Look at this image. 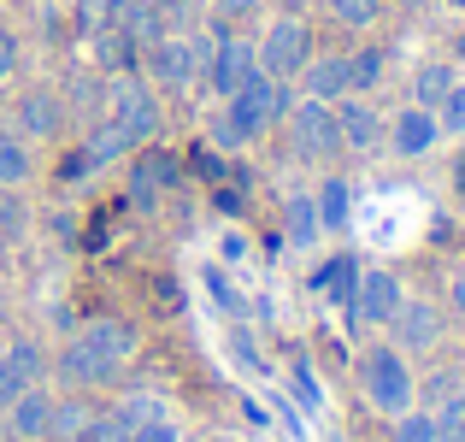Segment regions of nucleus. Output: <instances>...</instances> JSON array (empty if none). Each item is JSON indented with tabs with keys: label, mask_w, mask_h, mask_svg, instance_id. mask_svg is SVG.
I'll use <instances>...</instances> for the list:
<instances>
[{
	"label": "nucleus",
	"mask_w": 465,
	"mask_h": 442,
	"mask_svg": "<svg viewBox=\"0 0 465 442\" xmlns=\"http://www.w3.org/2000/svg\"><path fill=\"white\" fill-rule=\"evenodd\" d=\"M289 106H295V83L260 71V77H248L230 101H218V113L206 118V142H213L218 154H248V147L277 136V125L289 118Z\"/></svg>",
	"instance_id": "f257e3e1"
},
{
	"label": "nucleus",
	"mask_w": 465,
	"mask_h": 442,
	"mask_svg": "<svg viewBox=\"0 0 465 442\" xmlns=\"http://www.w3.org/2000/svg\"><path fill=\"white\" fill-rule=\"evenodd\" d=\"M353 389H360V401L371 413L395 419V413H407L419 401V372H412V360L389 337H371L353 354Z\"/></svg>",
	"instance_id": "f03ea898"
},
{
	"label": "nucleus",
	"mask_w": 465,
	"mask_h": 442,
	"mask_svg": "<svg viewBox=\"0 0 465 442\" xmlns=\"http://www.w3.org/2000/svg\"><path fill=\"white\" fill-rule=\"evenodd\" d=\"M206 54H213V35L206 30H171L142 54V77L159 95H194L206 77Z\"/></svg>",
	"instance_id": "7ed1b4c3"
},
{
	"label": "nucleus",
	"mask_w": 465,
	"mask_h": 442,
	"mask_svg": "<svg viewBox=\"0 0 465 442\" xmlns=\"http://www.w3.org/2000/svg\"><path fill=\"white\" fill-rule=\"evenodd\" d=\"M277 136H283L289 159H301V166H336L341 159V130H336V106L324 101H307V95H295V106H289V118L277 125Z\"/></svg>",
	"instance_id": "20e7f679"
},
{
	"label": "nucleus",
	"mask_w": 465,
	"mask_h": 442,
	"mask_svg": "<svg viewBox=\"0 0 465 442\" xmlns=\"http://www.w3.org/2000/svg\"><path fill=\"white\" fill-rule=\"evenodd\" d=\"M312 54H318V30H312V18H301V12H277V18H265L260 35H253V59H260L265 77L295 83Z\"/></svg>",
	"instance_id": "39448f33"
},
{
	"label": "nucleus",
	"mask_w": 465,
	"mask_h": 442,
	"mask_svg": "<svg viewBox=\"0 0 465 442\" xmlns=\"http://www.w3.org/2000/svg\"><path fill=\"white\" fill-rule=\"evenodd\" d=\"M106 118L124 125L136 147L159 142V130H165V95L142 71H118V77H106Z\"/></svg>",
	"instance_id": "423d86ee"
},
{
	"label": "nucleus",
	"mask_w": 465,
	"mask_h": 442,
	"mask_svg": "<svg viewBox=\"0 0 465 442\" xmlns=\"http://www.w3.org/2000/svg\"><path fill=\"white\" fill-rule=\"evenodd\" d=\"M401 301H407V284H401L389 266H360L353 295H348V325L360 330V337H371V330H383L389 318H395Z\"/></svg>",
	"instance_id": "0eeeda50"
},
{
	"label": "nucleus",
	"mask_w": 465,
	"mask_h": 442,
	"mask_svg": "<svg viewBox=\"0 0 465 442\" xmlns=\"http://www.w3.org/2000/svg\"><path fill=\"white\" fill-rule=\"evenodd\" d=\"M383 337L395 342L407 360H419V354H436L448 337V313L442 301H430V295H407V301L395 306V318L383 325Z\"/></svg>",
	"instance_id": "6e6552de"
},
{
	"label": "nucleus",
	"mask_w": 465,
	"mask_h": 442,
	"mask_svg": "<svg viewBox=\"0 0 465 442\" xmlns=\"http://www.w3.org/2000/svg\"><path fill=\"white\" fill-rule=\"evenodd\" d=\"M183 183V159L171 154V147L159 142H142L136 154H130V177H124V195L136 213H153L159 201H165V189H177Z\"/></svg>",
	"instance_id": "1a4fd4ad"
},
{
	"label": "nucleus",
	"mask_w": 465,
	"mask_h": 442,
	"mask_svg": "<svg viewBox=\"0 0 465 442\" xmlns=\"http://www.w3.org/2000/svg\"><path fill=\"white\" fill-rule=\"evenodd\" d=\"M12 130H18L24 142H65V130H71L65 95H59L54 83H30V89L12 101Z\"/></svg>",
	"instance_id": "9d476101"
},
{
	"label": "nucleus",
	"mask_w": 465,
	"mask_h": 442,
	"mask_svg": "<svg viewBox=\"0 0 465 442\" xmlns=\"http://www.w3.org/2000/svg\"><path fill=\"white\" fill-rule=\"evenodd\" d=\"M47 377H54L59 389H77V396H101V389H118V377H124V372H118L113 360H101L83 337H71L65 348H54Z\"/></svg>",
	"instance_id": "9b49d317"
},
{
	"label": "nucleus",
	"mask_w": 465,
	"mask_h": 442,
	"mask_svg": "<svg viewBox=\"0 0 465 442\" xmlns=\"http://www.w3.org/2000/svg\"><path fill=\"white\" fill-rule=\"evenodd\" d=\"M336 130H341V154L353 159H377L389 136V113L371 101V95H341L336 101Z\"/></svg>",
	"instance_id": "f8f14e48"
},
{
	"label": "nucleus",
	"mask_w": 465,
	"mask_h": 442,
	"mask_svg": "<svg viewBox=\"0 0 465 442\" xmlns=\"http://www.w3.org/2000/svg\"><path fill=\"white\" fill-rule=\"evenodd\" d=\"M248 77H260V59H253V42L248 35H213V54H206V77L201 89L213 95V101H230V95L242 89Z\"/></svg>",
	"instance_id": "ddd939ff"
},
{
	"label": "nucleus",
	"mask_w": 465,
	"mask_h": 442,
	"mask_svg": "<svg viewBox=\"0 0 465 442\" xmlns=\"http://www.w3.org/2000/svg\"><path fill=\"white\" fill-rule=\"evenodd\" d=\"M442 142H448V136H442V125H436V113H430V106L401 101L395 113H389L383 154H395V159H407V166H419V159H430Z\"/></svg>",
	"instance_id": "4468645a"
},
{
	"label": "nucleus",
	"mask_w": 465,
	"mask_h": 442,
	"mask_svg": "<svg viewBox=\"0 0 465 442\" xmlns=\"http://www.w3.org/2000/svg\"><path fill=\"white\" fill-rule=\"evenodd\" d=\"M77 337L89 342L101 360H113L118 372H124V366L142 354V325H136V318H124V313H89Z\"/></svg>",
	"instance_id": "2eb2a0df"
},
{
	"label": "nucleus",
	"mask_w": 465,
	"mask_h": 442,
	"mask_svg": "<svg viewBox=\"0 0 465 442\" xmlns=\"http://www.w3.org/2000/svg\"><path fill=\"white\" fill-rule=\"evenodd\" d=\"M324 242V225H318V206H312V189H289L277 201V236L272 248H295V254H312Z\"/></svg>",
	"instance_id": "dca6fc26"
},
{
	"label": "nucleus",
	"mask_w": 465,
	"mask_h": 442,
	"mask_svg": "<svg viewBox=\"0 0 465 442\" xmlns=\"http://www.w3.org/2000/svg\"><path fill=\"white\" fill-rule=\"evenodd\" d=\"M295 95H307V101H324L336 106L341 95H348V47H318V54L301 65L295 77Z\"/></svg>",
	"instance_id": "f3484780"
},
{
	"label": "nucleus",
	"mask_w": 465,
	"mask_h": 442,
	"mask_svg": "<svg viewBox=\"0 0 465 442\" xmlns=\"http://www.w3.org/2000/svg\"><path fill=\"white\" fill-rule=\"evenodd\" d=\"M136 154V142H130V130L124 125H113V118H94L89 130H83V142H77V159H83V171H106V166H118V159H130Z\"/></svg>",
	"instance_id": "a211bd4d"
},
{
	"label": "nucleus",
	"mask_w": 465,
	"mask_h": 442,
	"mask_svg": "<svg viewBox=\"0 0 465 442\" xmlns=\"http://www.w3.org/2000/svg\"><path fill=\"white\" fill-rule=\"evenodd\" d=\"M312 206H318L324 236H348V230H353V183L341 177V171L324 166V177L312 183Z\"/></svg>",
	"instance_id": "6ab92c4d"
},
{
	"label": "nucleus",
	"mask_w": 465,
	"mask_h": 442,
	"mask_svg": "<svg viewBox=\"0 0 465 442\" xmlns=\"http://www.w3.org/2000/svg\"><path fill=\"white\" fill-rule=\"evenodd\" d=\"M47 419H54V389H47V384H30L6 407V437L12 442H47Z\"/></svg>",
	"instance_id": "aec40b11"
},
{
	"label": "nucleus",
	"mask_w": 465,
	"mask_h": 442,
	"mask_svg": "<svg viewBox=\"0 0 465 442\" xmlns=\"http://www.w3.org/2000/svg\"><path fill=\"white\" fill-rule=\"evenodd\" d=\"M454 83H460V65H454L448 54L419 59V65H412V77H407V101H412V106H430V113H436V106H442V95L454 89Z\"/></svg>",
	"instance_id": "412c9836"
},
{
	"label": "nucleus",
	"mask_w": 465,
	"mask_h": 442,
	"mask_svg": "<svg viewBox=\"0 0 465 442\" xmlns=\"http://www.w3.org/2000/svg\"><path fill=\"white\" fill-rule=\"evenodd\" d=\"M42 159H35V142H24L12 125H0V189H30Z\"/></svg>",
	"instance_id": "4be33fe9"
},
{
	"label": "nucleus",
	"mask_w": 465,
	"mask_h": 442,
	"mask_svg": "<svg viewBox=\"0 0 465 442\" xmlns=\"http://www.w3.org/2000/svg\"><path fill=\"white\" fill-rule=\"evenodd\" d=\"M94 396H77V389H65V396H54V419H47V442H83L94 425Z\"/></svg>",
	"instance_id": "5701e85b"
},
{
	"label": "nucleus",
	"mask_w": 465,
	"mask_h": 442,
	"mask_svg": "<svg viewBox=\"0 0 465 442\" xmlns=\"http://www.w3.org/2000/svg\"><path fill=\"white\" fill-rule=\"evenodd\" d=\"M106 413H113L124 431H136V425H153V419H165V413H177V407H171L159 389H130V384H124L113 401H106Z\"/></svg>",
	"instance_id": "b1692460"
},
{
	"label": "nucleus",
	"mask_w": 465,
	"mask_h": 442,
	"mask_svg": "<svg viewBox=\"0 0 465 442\" xmlns=\"http://www.w3.org/2000/svg\"><path fill=\"white\" fill-rule=\"evenodd\" d=\"M383 77H389V47H377V42L348 47V95H377Z\"/></svg>",
	"instance_id": "393cba45"
},
{
	"label": "nucleus",
	"mask_w": 465,
	"mask_h": 442,
	"mask_svg": "<svg viewBox=\"0 0 465 442\" xmlns=\"http://www.w3.org/2000/svg\"><path fill=\"white\" fill-rule=\"evenodd\" d=\"M353 277H360V260H353V254H330L324 266H312L307 289L318 295V301H341V306H348V295H353Z\"/></svg>",
	"instance_id": "a878e982"
},
{
	"label": "nucleus",
	"mask_w": 465,
	"mask_h": 442,
	"mask_svg": "<svg viewBox=\"0 0 465 442\" xmlns=\"http://www.w3.org/2000/svg\"><path fill=\"white\" fill-rule=\"evenodd\" d=\"M0 354H6L12 366H18L30 384H47V366H54V348H47L42 337H30V330H12V337H0Z\"/></svg>",
	"instance_id": "bb28decb"
},
{
	"label": "nucleus",
	"mask_w": 465,
	"mask_h": 442,
	"mask_svg": "<svg viewBox=\"0 0 465 442\" xmlns=\"http://www.w3.org/2000/svg\"><path fill=\"white\" fill-rule=\"evenodd\" d=\"M318 6H324V18L336 24V30L371 35L377 24H383V6H389V0H318Z\"/></svg>",
	"instance_id": "cd10ccee"
},
{
	"label": "nucleus",
	"mask_w": 465,
	"mask_h": 442,
	"mask_svg": "<svg viewBox=\"0 0 465 442\" xmlns=\"http://www.w3.org/2000/svg\"><path fill=\"white\" fill-rule=\"evenodd\" d=\"M224 348L236 354V366H242L248 377H272V366H265V354H260V342H253V325H248V318H230Z\"/></svg>",
	"instance_id": "c85d7f7f"
},
{
	"label": "nucleus",
	"mask_w": 465,
	"mask_h": 442,
	"mask_svg": "<svg viewBox=\"0 0 465 442\" xmlns=\"http://www.w3.org/2000/svg\"><path fill=\"white\" fill-rule=\"evenodd\" d=\"M383 442H442V437H436V413L424 407V401H412L407 413L389 419V437Z\"/></svg>",
	"instance_id": "c756f323"
},
{
	"label": "nucleus",
	"mask_w": 465,
	"mask_h": 442,
	"mask_svg": "<svg viewBox=\"0 0 465 442\" xmlns=\"http://www.w3.org/2000/svg\"><path fill=\"white\" fill-rule=\"evenodd\" d=\"M201 284L213 289V301H218V313H224V318H248V295L236 289V277H224V266H206Z\"/></svg>",
	"instance_id": "7c9ffc66"
},
{
	"label": "nucleus",
	"mask_w": 465,
	"mask_h": 442,
	"mask_svg": "<svg viewBox=\"0 0 465 442\" xmlns=\"http://www.w3.org/2000/svg\"><path fill=\"white\" fill-rule=\"evenodd\" d=\"M0 236L6 242L30 236V195L24 189H0Z\"/></svg>",
	"instance_id": "2f4dec72"
},
{
	"label": "nucleus",
	"mask_w": 465,
	"mask_h": 442,
	"mask_svg": "<svg viewBox=\"0 0 465 442\" xmlns=\"http://www.w3.org/2000/svg\"><path fill=\"white\" fill-rule=\"evenodd\" d=\"M265 12V0H206V18H213V35H230L242 18Z\"/></svg>",
	"instance_id": "473e14b6"
},
{
	"label": "nucleus",
	"mask_w": 465,
	"mask_h": 442,
	"mask_svg": "<svg viewBox=\"0 0 465 442\" xmlns=\"http://www.w3.org/2000/svg\"><path fill=\"white\" fill-rule=\"evenodd\" d=\"M436 413V437L442 442H465V389H454V396L442 401V407H430Z\"/></svg>",
	"instance_id": "72a5a7b5"
},
{
	"label": "nucleus",
	"mask_w": 465,
	"mask_h": 442,
	"mask_svg": "<svg viewBox=\"0 0 465 442\" xmlns=\"http://www.w3.org/2000/svg\"><path fill=\"white\" fill-rule=\"evenodd\" d=\"M436 125H442V136H460V142H465V77L442 95V106H436Z\"/></svg>",
	"instance_id": "f704fd0d"
},
{
	"label": "nucleus",
	"mask_w": 465,
	"mask_h": 442,
	"mask_svg": "<svg viewBox=\"0 0 465 442\" xmlns=\"http://www.w3.org/2000/svg\"><path fill=\"white\" fill-rule=\"evenodd\" d=\"M130 442H189V437H183V419H177V413H165V419H153V425H136Z\"/></svg>",
	"instance_id": "c9c22d12"
},
{
	"label": "nucleus",
	"mask_w": 465,
	"mask_h": 442,
	"mask_svg": "<svg viewBox=\"0 0 465 442\" xmlns=\"http://www.w3.org/2000/svg\"><path fill=\"white\" fill-rule=\"evenodd\" d=\"M248 254H253L248 230H224L218 236V266H248Z\"/></svg>",
	"instance_id": "e433bc0d"
},
{
	"label": "nucleus",
	"mask_w": 465,
	"mask_h": 442,
	"mask_svg": "<svg viewBox=\"0 0 465 442\" xmlns=\"http://www.w3.org/2000/svg\"><path fill=\"white\" fill-rule=\"evenodd\" d=\"M24 389H30V377H24V372H18V366H12V360H6V354H0V413H6V407H12V401H18V396H24Z\"/></svg>",
	"instance_id": "4c0bfd02"
},
{
	"label": "nucleus",
	"mask_w": 465,
	"mask_h": 442,
	"mask_svg": "<svg viewBox=\"0 0 465 442\" xmlns=\"http://www.w3.org/2000/svg\"><path fill=\"white\" fill-rule=\"evenodd\" d=\"M18 59H24L18 30H6V24H0V83H12V77H18Z\"/></svg>",
	"instance_id": "58836bf2"
},
{
	"label": "nucleus",
	"mask_w": 465,
	"mask_h": 442,
	"mask_svg": "<svg viewBox=\"0 0 465 442\" xmlns=\"http://www.w3.org/2000/svg\"><path fill=\"white\" fill-rule=\"evenodd\" d=\"M289 384H295L301 389V401H307V407L318 413V407H324V396H318V384H312V366L307 360H295V366H289Z\"/></svg>",
	"instance_id": "ea45409f"
},
{
	"label": "nucleus",
	"mask_w": 465,
	"mask_h": 442,
	"mask_svg": "<svg viewBox=\"0 0 465 442\" xmlns=\"http://www.w3.org/2000/svg\"><path fill=\"white\" fill-rule=\"evenodd\" d=\"M89 442H130V431H124V425H118L113 419V413H94V425H89Z\"/></svg>",
	"instance_id": "a19ab883"
},
{
	"label": "nucleus",
	"mask_w": 465,
	"mask_h": 442,
	"mask_svg": "<svg viewBox=\"0 0 465 442\" xmlns=\"http://www.w3.org/2000/svg\"><path fill=\"white\" fill-rule=\"evenodd\" d=\"M448 313H454L460 325H465V260L454 266V272H448Z\"/></svg>",
	"instance_id": "79ce46f5"
},
{
	"label": "nucleus",
	"mask_w": 465,
	"mask_h": 442,
	"mask_svg": "<svg viewBox=\"0 0 465 442\" xmlns=\"http://www.w3.org/2000/svg\"><path fill=\"white\" fill-rule=\"evenodd\" d=\"M454 201L465 206V147H460V159H454Z\"/></svg>",
	"instance_id": "37998d69"
},
{
	"label": "nucleus",
	"mask_w": 465,
	"mask_h": 442,
	"mask_svg": "<svg viewBox=\"0 0 465 442\" xmlns=\"http://www.w3.org/2000/svg\"><path fill=\"white\" fill-rule=\"evenodd\" d=\"M448 59H454V65H460V59H465V24H460V30H454V42H448Z\"/></svg>",
	"instance_id": "c03bdc74"
},
{
	"label": "nucleus",
	"mask_w": 465,
	"mask_h": 442,
	"mask_svg": "<svg viewBox=\"0 0 465 442\" xmlns=\"http://www.w3.org/2000/svg\"><path fill=\"white\" fill-rule=\"evenodd\" d=\"M189 442H242L236 431H206V437H189Z\"/></svg>",
	"instance_id": "a18cd8bd"
},
{
	"label": "nucleus",
	"mask_w": 465,
	"mask_h": 442,
	"mask_svg": "<svg viewBox=\"0 0 465 442\" xmlns=\"http://www.w3.org/2000/svg\"><path fill=\"white\" fill-rule=\"evenodd\" d=\"M395 6H419V0H395Z\"/></svg>",
	"instance_id": "49530a36"
},
{
	"label": "nucleus",
	"mask_w": 465,
	"mask_h": 442,
	"mask_svg": "<svg viewBox=\"0 0 465 442\" xmlns=\"http://www.w3.org/2000/svg\"><path fill=\"white\" fill-rule=\"evenodd\" d=\"M0 330H6V318H0Z\"/></svg>",
	"instance_id": "de8ad7c7"
},
{
	"label": "nucleus",
	"mask_w": 465,
	"mask_h": 442,
	"mask_svg": "<svg viewBox=\"0 0 465 442\" xmlns=\"http://www.w3.org/2000/svg\"><path fill=\"white\" fill-rule=\"evenodd\" d=\"M0 6H6V0H0Z\"/></svg>",
	"instance_id": "09e8293b"
},
{
	"label": "nucleus",
	"mask_w": 465,
	"mask_h": 442,
	"mask_svg": "<svg viewBox=\"0 0 465 442\" xmlns=\"http://www.w3.org/2000/svg\"><path fill=\"white\" fill-rule=\"evenodd\" d=\"M83 442H89V437H83Z\"/></svg>",
	"instance_id": "8fccbe9b"
}]
</instances>
